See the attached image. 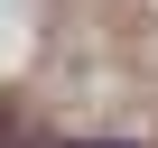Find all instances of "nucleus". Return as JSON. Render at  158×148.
<instances>
[{
	"instance_id": "1",
	"label": "nucleus",
	"mask_w": 158,
	"mask_h": 148,
	"mask_svg": "<svg viewBox=\"0 0 158 148\" xmlns=\"http://www.w3.org/2000/svg\"><path fill=\"white\" fill-rule=\"evenodd\" d=\"M0 148H10V102H0Z\"/></svg>"
}]
</instances>
